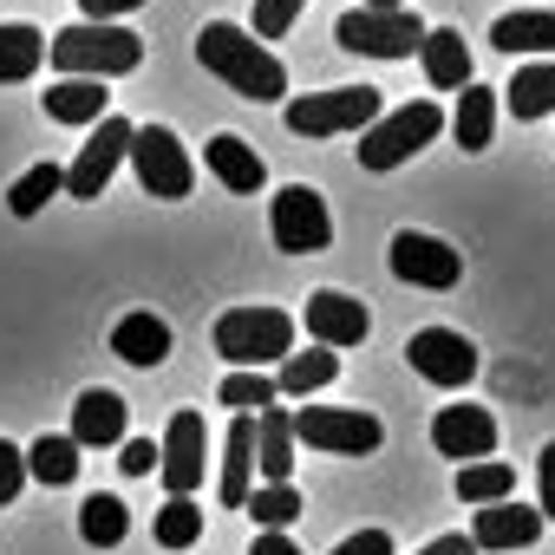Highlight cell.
I'll use <instances>...</instances> for the list:
<instances>
[{
  "instance_id": "cell-1",
  "label": "cell",
  "mask_w": 555,
  "mask_h": 555,
  "mask_svg": "<svg viewBox=\"0 0 555 555\" xmlns=\"http://www.w3.org/2000/svg\"><path fill=\"white\" fill-rule=\"evenodd\" d=\"M196 60H203V73H216L229 92H242L255 105H282V92H288V66L274 60L255 34H242L229 21H209L196 34Z\"/></svg>"
},
{
  "instance_id": "cell-2",
  "label": "cell",
  "mask_w": 555,
  "mask_h": 555,
  "mask_svg": "<svg viewBox=\"0 0 555 555\" xmlns=\"http://www.w3.org/2000/svg\"><path fill=\"white\" fill-rule=\"evenodd\" d=\"M47 60L66 73V79H125L144 66V40L131 27H99V21H79V27H60Z\"/></svg>"
},
{
  "instance_id": "cell-3",
  "label": "cell",
  "mask_w": 555,
  "mask_h": 555,
  "mask_svg": "<svg viewBox=\"0 0 555 555\" xmlns=\"http://www.w3.org/2000/svg\"><path fill=\"white\" fill-rule=\"evenodd\" d=\"M216 353L235 373H261V366H282L295 353V321L282 308H229L216 321Z\"/></svg>"
},
{
  "instance_id": "cell-4",
  "label": "cell",
  "mask_w": 555,
  "mask_h": 555,
  "mask_svg": "<svg viewBox=\"0 0 555 555\" xmlns=\"http://www.w3.org/2000/svg\"><path fill=\"white\" fill-rule=\"evenodd\" d=\"M425 34L431 27L412 8H353V14L334 21V40L347 53H366V60H412L425 47Z\"/></svg>"
},
{
  "instance_id": "cell-5",
  "label": "cell",
  "mask_w": 555,
  "mask_h": 555,
  "mask_svg": "<svg viewBox=\"0 0 555 555\" xmlns=\"http://www.w3.org/2000/svg\"><path fill=\"white\" fill-rule=\"evenodd\" d=\"M438 131H444V112H438L431 99L399 105V112H379V118L360 131V164H366V170H399V164L418 157Z\"/></svg>"
},
{
  "instance_id": "cell-6",
  "label": "cell",
  "mask_w": 555,
  "mask_h": 555,
  "mask_svg": "<svg viewBox=\"0 0 555 555\" xmlns=\"http://www.w3.org/2000/svg\"><path fill=\"white\" fill-rule=\"evenodd\" d=\"M288 425H295V444L334 451V457H373L386 444V425L360 405H301L288 412Z\"/></svg>"
},
{
  "instance_id": "cell-7",
  "label": "cell",
  "mask_w": 555,
  "mask_h": 555,
  "mask_svg": "<svg viewBox=\"0 0 555 555\" xmlns=\"http://www.w3.org/2000/svg\"><path fill=\"white\" fill-rule=\"evenodd\" d=\"M268 235L282 255H321L334 242V216H327V196L308 190V183H288V190H274L268 203Z\"/></svg>"
},
{
  "instance_id": "cell-8",
  "label": "cell",
  "mask_w": 555,
  "mask_h": 555,
  "mask_svg": "<svg viewBox=\"0 0 555 555\" xmlns=\"http://www.w3.org/2000/svg\"><path fill=\"white\" fill-rule=\"evenodd\" d=\"M379 118V92L373 86H334V92H308L288 105V131L295 138H340V131H366Z\"/></svg>"
},
{
  "instance_id": "cell-9",
  "label": "cell",
  "mask_w": 555,
  "mask_h": 555,
  "mask_svg": "<svg viewBox=\"0 0 555 555\" xmlns=\"http://www.w3.org/2000/svg\"><path fill=\"white\" fill-rule=\"evenodd\" d=\"M131 170H138V183H144L151 196H164V203L190 196V183H196L190 151H183L177 131H164V125H138V131H131Z\"/></svg>"
},
{
  "instance_id": "cell-10",
  "label": "cell",
  "mask_w": 555,
  "mask_h": 555,
  "mask_svg": "<svg viewBox=\"0 0 555 555\" xmlns=\"http://www.w3.org/2000/svg\"><path fill=\"white\" fill-rule=\"evenodd\" d=\"M131 131L138 125H125V118H99V131L79 144V157L66 164V196H79V203H99L105 196V183L118 177V164L131 157Z\"/></svg>"
},
{
  "instance_id": "cell-11",
  "label": "cell",
  "mask_w": 555,
  "mask_h": 555,
  "mask_svg": "<svg viewBox=\"0 0 555 555\" xmlns=\"http://www.w3.org/2000/svg\"><path fill=\"white\" fill-rule=\"evenodd\" d=\"M392 274L405 288H457V274H464V255L451 248V242H438V235H425V229H399L392 235Z\"/></svg>"
},
{
  "instance_id": "cell-12",
  "label": "cell",
  "mask_w": 555,
  "mask_h": 555,
  "mask_svg": "<svg viewBox=\"0 0 555 555\" xmlns=\"http://www.w3.org/2000/svg\"><path fill=\"white\" fill-rule=\"evenodd\" d=\"M203 464H209V425H203V412L183 405V412L170 418L164 444H157V477H164L170 496H190V490L203 483Z\"/></svg>"
},
{
  "instance_id": "cell-13",
  "label": "cell",
  "mask_w": 555,
  "mask_h": 555,
  "mask_svg": "<svg viewBox=\"0 0 555 555\" xmlns=\"http://www.w3.org/2000/svg\"><path fill=\"white\" fill-rule=\"evenodd\" d=\"M405 360L431 386H470V373H477V347L464 334H451V327H418L405 340Z\"/></svg>"
},
{
  "instance_id": "cell-14",
  "label": "cell",
  "mask_w": 555,
  "mask_h": 555,
  "mask_svg": "<svg viewBox=\"0 0 555 555\" xmlns=\"http://www.w3.org/2000/svg\"><path fill=\"white\" fill-rule=\"evenodd\" d=\"M308 334H314V347L340 353V347H360L373 334V314H366V301H353L340 288H321V295H308Z\"/></svg>"
},
{
  "instance_id": "cell-15",
  "label": "cell",
  "mask_w": 555,
  "mask_h": 555,
  "mask_svg": "<svg viewBox=\"0 0 555 555\" xmlns=\"http://www.w3.org/2000/svg\"><path fill=\"white\" fill-rule=\"evenodd\" d=\"M431 444H438L444 457H457V464H477V457L496 451V418H490L483 405H444V412L431 418Z\"/></svg>"
},
{
  "instance_id": "cell-16",
  "label": "cell",
  "mask_w": 555,
  "mask_h": 555,
  "mask_svg": "<svg viewBox=\"0 0 555 555\" xmlns=\"http://www.w3.org/2000/svg\"><path fill=\"white\" fill-rule=\"evenodd\" d=\"M542 535V516L529 509V503H516V496H503V503H483L477 509V522H470V542H477V555L483 548H529Z\"/></svg>"
},
{
  "instance_id": "cell-17",
  "label": "cell",
  "mask_w": 555,
  "mask_h": 555,
  "mask_svg": "<svg viewBox=\"0 0 555 555\" xmlns=\"http://www.w3.org/2000/svg\"><path fill=\"white\" fill-rule=\"evenodd\" d=\"M79 451H105V444H125V399L118 392H105V386H92V392H79V405H73V431H66Z\"/></svg>"
},
{
  "instance_id": "cell-18",
  "label": "cell",
  "mask_w": 555,
  "mask_h": 555,
  "mask_svg": "<svg viewBox=\"0 0 555 555\" xmlns=\"http://www.w3.org/2000/svg\"><path fill=\"white\" fill-rule=\"evenodd\" d=\"M203 164H209V177H216L222 190H235V196H255V190L268 183V164H261L255 144H242L235 131L209 138V144H203Z\"/></svg>"
},
{
  "instance_id": "cell-19",
  "label": "cell",
  "mask_w": 555,
  "mask_h": 555,
  "mask_svg": "<svg viewBox=\"0 0 555 555\" xmlns=\"http://www.w3.org/2000/svg\"><path fill=\"white\" fill-rule=\"evenodd\" d=\"M255 490V418H229L222 431V477H216V496L222 509H242Z\"/></svg>"
},
{
  "instance_id": "cell-20",
  "label": "cell",
  "mask_w": 555,
  "mask_h": 555,
  "mask_svg": "<svg viewBox=\"0 0 555 555\" xmlns=\"http://www.w3.org/2000/svg\"><path fill=\"white\" fill-rule=\"evenodd\" d=\"M255 470H261L268 483H288V477H295V425H288L282 405L255 412Z\"/></svg>"
},
{
  "instance_id": "cell-21",
  "label": "cell",
  "mask_w": 555,
  "mask_h": 555,
  "mask_svg": "<svg viewBox=\"0 0 555 555\" xmlns=\"http://www.w3.org/2000/svg\"><path fill=\"white\" fill-rule=\"evenodd\" d=\"M418 60H425V79H431L438 92H464V86H470V47H464V34L431 27L425 47H418Z\"/></svg>"
},
{
  "instance_id": "cell-22",
  "label": "cell",
  "mask_w": 555,
  "mask_h": 555,
  "mask_svg": "<svg viewBox=\"0 0 555 555\" xmlns=\"http://www.w3.org/2000/svg\"><path fill=\"white\" fill-rule=\"evenodd\" d=\"M112 353H118L125 366H164V360H170V327H164L157 314H125V321L112 327Z\"/></svg>"
},
{
  "instance_id": "cell-23",
  "label": "cell",
  "mask_w": 555,
  "mask_h": 555,
  "mask_svg": "<svg viewBox=\"0 0 555 555\" xmlns=\"http://www.w3.org/2000/svg\"><path fill=\"white\" fill-rule=\"evenodd\" d=\"M105 86L99 79H60V86H47L40 92V105H47V118L53 125H99L105 118Z\"/></svg>"
},
{
  "instance_id": "cell-24",
  "label": "cell",
  "mask_w": 555,
  "mask_h": 555,
  "mask_svg": "<svg viewBox=\"0 0 555 555\" xmlns=\"http://www.w3.org/2000/svg\"><path fill=\"white\" fill-rule=\"evenodd\" d=\"M490 40L503 53H548L555 47V8H516L490 27Z\"/></svg>"
},
{
  "instance_id": "cell-25",
  "label": "cell",
  "mask_w": 555,
  "mask_h": 555,
  "mask_svg": "<svg viewBox=\"0 0 555 555\" xmlns=\"http://www.w3.org/2000/svg\"><path fill=\"white\" fill-rule=\"evenodd\" d=\"M40 60H47V34H40V27H27V21H8V27H0V86L34 79Z\"/></svg>"
},
{
  "instance_id": "cell-26",
  "label": "cell",
  "mask_w": 555,
  "mask_h": 555,
  "mask_svg": "<svg viewBox=\"0 0 555 555\" xmlns=\"http://www.w3.org/2000/svg\"><path fill=\"white\" fill-rule=\"evenodd\" d=\"M503 99H509L516 118H548V112H555V60L516 66V79L503 86Z\"/></svg>"
},
{
  "instance_id": "cell-27",
  "label": "cell",
  "mask_w": 555,
  "mask_h": 555,
  "mask_svg": "<svg viewBox=\"0 0 555 555\" xmlns=\"http://www.w3.org/2000/svg\"><path fill=\"white\" fill-rule=\"evenodd\" d=\"M457 144L464 151H490V131H496V92L490 86H464L457 92V118H451Z\"/></svg>"
},
{
  "instance_id": "cell-28",
  "label": "cell",
  "mask_w": 555,
  "mask_h": 555,
  "mask_svg": "<svg viewBox=\"0 0 555 555\" xmlns=\"http://www.w3.org/2000/svg\"><path fill=\"white\" fill-rule=\"evenodd\" d=\"M516 490V470L503 457H477V464H457V503L483 509V503H503Z\"/></svg>"
},
{
  "instance_id": "cell-29",
  "label": "cell",
  "mask_w": 555,
  "mask_h": 555,
  "mask_svg": "<svg viewBox=\"0 0 555 555\" xmlns=\"http://www.w3.org/2000/svg\"><path fill=\"white\" fill-rule=\"evenodd\" d=\"M79 535H86L92 548H118V542L131 535V509H125L118 496H105V490H99V496H86V503H79Z\"/></svg>"
},
{
  "instance_id": "cell-30",
  "label": "cell",
  "mask_w": 555,
  "mask_h": 555,
  "mask_svg": "<svg viewBox=\"0 0 555 555\" xmlns=\"http://www.w3.org/2000/svg\"><path fill=\"white\" fill-rule=\"evenodd\" d=\"M334 373H340V360H334L327 347H314V353H288V360H282V373H274V392L308 399V392L334 386Z\"/></svg>"
},
{
  "instance_id": "cell-31",
  "label": "cell",
  "mask_w": 555,
  "mask_h": 555,
  "mask_svg": "<svg viewBox=\"0 0 555 555\" xmlns=\"http://www.w3.org/2000/svg\"><path fill=\"white\" fill-rule=\"evenodd\" d=\"M27 477H40V483H73L79 477V444L66 438V431H47V438H34V451H27Z\"/></svg>"
},
{
  "instance_id": "cell-32",
  "label": "cell",
  "mask_w": 555,
  "mask_h": 555,
  "mask_svg": "<svg viewBox=\"0 0 555 555\" xmlns=\"http://www.w3.org/2000/svg\"><path fill=\"white\" fill-rule=\"evenodd\" d=\"M242 509H248L261 529H288L308 503H301V490H295V483H261V490H248V503H242Z\"/></svg>"
},
{
  "instance_id": "cell-33",
  "label": "cell",
  "mask_w": 555,
  "mask_h": 555,
  "mask_svg": "<svg viewBox=\"0 0 555 555\" xmlns=\"http://www.w3.org/2000/svg\"><path fill=\"white\" fill-rule=\"evenodd\" d=\"M60 190H66V170H60V164H34V170L8 190V209L27 222V216H40V209H47V196H60Z\"/></svg>"
},
{
  "instance_id": "cell-34",
  "label": "cell",
  "mask_w": 555,
  "mask_h": 555,
  "mask_svg": "<svg viewBox=\"0 0 555 555\" xmlns=\"http://www.w3.org/2000/svg\"><path fill=\"white\" fill-rule=\"evenodd\" d=\"M216 399H222L235 418H255V412L274 405V379H268V373H229V379L216 386Z\"/></svg>"
},
{
  "instance_id": "cell-35",
  "label": "cell",
  "mask_w": 555,
  "mask_h": 555,
  "mask_svg": "<svg viewBox=\"0 0 555 555\" xmlns=\"http://www.w3.org/2000/svg\"><path fill=\"white\" fill-rule=\"evenodd\" d=\"M151 535H157L164 548H190V542L203 535V509H196L190 496H170V503L157 509V522H151Z\"/></svg>"
},
{
  "instance_id": "cell-36",
  "label": "cell",
  "mask_w": 555,
  "mask_h": 555,
  "mask_svg": "<svg viewBox=\"0 0 555 555\" xmlns=\"http://www.w3.org/2000/svg\"><path fill=\"white\" fill-rule=\"evenodd\" d=\"M308 0H255V40H282Z\"/></svg>"
},
{
  "instance_id": "cell-37",
  "label": "cell",
  "mask_w": 555,
  "mask_h": 555,
  "mask_svg": "<svg viewBox=\"0 0 555 555\" xmlns=\"http://www.w3.org/2000/svg\"><path fill=\"white\" fill-rule=\"evenodd\" d=\"M27 483V451H14L8 438H0V503H14Z\"/></svg>"
},
{
  "instance_id": "cell-38",
  "label": "cell",
  "mask_w": 555,
  "mask_h": 555,
  "mask_svg": "<svg viewBox=\"0 0 555 555\" xmlns=\"http://www.w3.org/2000/svg\"><path fill=\"white\" fill-rule=\"evenodd\" d=\"M535 516H555V438L535 457Z\"/></svg>"
},
{
  "instance_id": "cell-39",
  "label": "cell",
  "mask_w": 555,
  "mask_h": 555,
  "mask_svg": "<svg viewBox=\"0 0 555 555\" xmlns=\"http://www.w3.org/2000/svg\"><path fill=\"white\" fill-rule=\"evenodd\" d=\"M118 464H125V477H151V470H157V444H151V438H131Z\"/></svg>"
},
{
  "instance_id": "cell-40",
  "label": "cell",
  "mask_w": 555,
  "mask_h": 555,
  "mask_svg": "<svg viewBox=\"0 0 555 555\" xmlns=\"http://www.w3.org/2000/svg\"><path fill=\"white\" fill-rule=\"evenodd\" d=\"M334 555H392V535H386V529H360V535H347Z\"/></svg>"
},
{
  "instance_id": "cell-41",
  "label": "cell",
  "mask_w": 555,
  "mask_h": 555,
  "mask_svg": "<svg viewBox=\"0 0 555 555\" xmlns=\"http://www.w3.org/2000/svg\"><path fill=\"white\" fill-rule=\"evenodd\" d=\"M79 8H86V21H99V27H112L118 14H138V8H144V0H79Z\"/></svg>"
},
{
  "instance_id": "cell-42",
  "label": "cell",
  "mask_w": 555,
  "mask_h": 555,
  "mask_svg": "<svg viewBox=\"0 0 555 555\" xmlns=\"http://www.w3.org/2000/svg\"><path fill=\"white\" fill-rule=\"evenodd\" d=\"M248 555H301V548H295V542H288V529H261V535H255V548H248Z\"/></svg>"
},
{
  "instance_id": "cell-43",
  "label": "cell",
  "mask_w": 555,
  "mask_h": 555,
  "mask_svg": "<svg viewBox=\"0 0 555 555\" xmlns=\"http://www.w3.org/2000/svg\"><path fill=\"white\" fill-rule=\"evenodd\" d=\"M418 555H477V542H470V535H438V542H425Z\"/></svg>"
},
{
  "instance_id": "cell-44",
  "label": "cell",
  "mask_w": 555,
  "mask_h": 555,
  "mask_svg": "<svg viewBox=\"0 0 555 555\" xmlns=\"http://www.w3.org/2000/svg\"><path fill=\"white\" fill-rule=\"evenodd\" d=\"M360 8H405V0H360Z\"/></svg>"
}]
</instances>
